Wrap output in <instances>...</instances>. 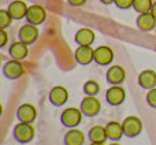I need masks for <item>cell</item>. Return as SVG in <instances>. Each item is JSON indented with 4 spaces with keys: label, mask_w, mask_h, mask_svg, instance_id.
Wrapping results in <instances>:
<instances>
[{
    "label": "cell",
    "mask_w": 156,
    "mask_h": 145,
    "mask_svg": "<svg viewBox=\"0 0 156 145\" xmlns=\"http://www.w3.org/2000/svg\"><path fill=\"white\" fill-rule=\"evenodd\" d=\"M12 19V15L8 10H0V27L2 29H7L8 26H11Z\"/></svg>",
    "instance_id": "cell-24"
},
{
    "label": "cell",
    "mask_w": 156,
    "mask_h": 145,
    "mask_svg": "<svg viewBox=\"0 0 156 145\" xmlns=\"http://www.w3.org/2000/svg\"><path fill=\"white\" fill-rule=\"evenodd\" d=\"M7 40H8L7 32H5V29H2L0 30V47H4L7 44Z\"/></svg>",
    "instance_id": "cell-27"
},
{
    "label": "cell",
    "mask_w": 156,
    "mask_h": 145,
    "mask_svg": "<svg viewBox=\"0 0 156 145\" xmlns=\"http://www.w3.org/2000/svg\"><path fill=\"white\" fill-rule=\"evenodd\" d=\"M76 60L80 65H89L94 60V49L90 48V45H80L76 51Z\"/></svg>",
    "instance_id": "cell-12"
},
{
    "label": "cell",
    "mask_w": 156,
    "mask_h": 145,
    "mask_svg": "<svg viewBox=\"0 0 156 145\" xmlns=\"http://www.w3.org/2000/svg\"><path fill=\"white\" fill-rule=\"evenodd\" d=\"M27 5L25 2L22 0H15V2H11L10 5H8V11L10 14L12 15L14 19H22V18H26V14H27Z\"/></svg>",
    "instance_id": "cell-17"
},
{
    "label": "cell",
    "mask_w": 156,
    "mask_h": 145,
    "mask_svg": "<svg viewBox=\"0 0 156 145\" xmlns=\"http://www.w3.org/2000/svg\"><path fill=\"white\" fill-rule=\"evenodd\" d=\"M110 145H121V144H116V143H114V144H110Z\"/></svg>",
    "instance_id": "cell-32"
},
{
    "label": "cell",
    "mask_w": 156,
    "mask_h": 145,
    "mask_svg": "<svg viewBox=\"0 0 156 145\" xmlns=\"http://www.w3.org/2000/svg\"><path fill=\"white\" fill-rule=\"evenodd\" d=\"M152 5H154L152 0H134V3H133V8H134L138 14L151 12Z\"/></svg>",
    "instance_id": "cell-22"
},
{
    "label": "cell",
    "mask_w": 156,
    "mask_h": 145,
    "mask_svg": "<svg viewBox=\"0 0 156 145\" xmlns=\"http://www.w3.org/2000/svg\"><path fill=\"white\" fill-rule=\"evenodd\" d=\"M80 108L83 115L92 118V116H96L97 114L100 112V110H101V103L94 96H86V97H83L82 101H81Z\"/></svg>",
    "instance_id": "cell-3"
},
{
    "label": "cell",
    "mask_w": 156,
    "mask_h": 145,
    "mask_svg": "<svg viewBox=\"0 0 156 145\" xmlns=\"http://www.w3.org/2000/svg\"><path fill=\"white\" fill-rule=\"evenodd\" d=\"M78 45H92L94 41V32L89 27H81L74 37Z\"/></svg>",
    "instance_id": "cell-15"
},
{
    "label": "cell",
    "mask_w": 156,
    "mask_h": 145,
    "mask_svg": "<svg viewBox=\"0 0 156 145\" xmlns=\"http://www.w3.org/2000/svg\"><path fill=\"white\" fill-rule=\"evenodd\" d=\"M151 14L156 18V2L154 3V5H152V8H151Z\"/></svg>",
    "instance_id": "cell-29"
},
{
    "label": "cell",
    "mask_w": 156,
    "mask_h": 145,
    "mask_svg": "<svg viewBox=\"0 0 156 145\" xmlns=\"http://www.w3.org/2000/svg\"><path fill=\"white\" fill-rule=\"evenodd\" d=\"M147 103L149 107L156 108V88L149 89V92L147 93Z\"/></svg>",
    "instance_id": "cell-25"
},
{
    "label": "cell",
    "mask_w": 156,
    "mask_h": 145,
    "mask_svg": "<svg viewBox=\"0 0 156 145\" xmlns=\"http://www.w3.org/2000/svg\"><path fill=\"white\" fill-rule=\"evenodd\" d=\"M105 78L112 85H119V83H122L125 81L126 72H125V69L122 66H111L108 69L107 74H105Z\"/></svg>",
    "instance_id": "cell-13"
},
{
    "label": "cell",
    "mask_w": 156,
    "mask_h": 145,
    "mask_svg": "<svg viewBox=\"0 0 156 145\" xmlns=\"http://www.w3.org/2000/svg\"><path fill=\"white\" fill-rule=\"evenodd\" d=\"M114 60V52L110 47L101 45L94 49V62L100 66H107Z\"/></svg>",
    "instance_id": "cell-10"
},
{
    "label": "cell",
    "mask_w": 156,
    "mask_h": 145,
    "mask_svg": "<svg viewBox=\"0 0 156 145\" xmlns=\"http://www.w3.org/2000/svg\"><path fill=\"white\" fill-rule=\"evenodd\" d=\"M138 29L143 32H151L152 29L156 26V18L152 15L151 12H145V14H140L136 21Z\"/></svg>",
    "instance_id": "cell-16"
},
{
    "label": "cell",
    "mask_w": 156,
    "mask_h": 145,
    "mask_svg": "<svg viewBox=\"0 0 156 145\" xmlns=\"http://www.w3.org/2000/svg\"><path fill=\"white\" fill-rule=\"evenodd\" d=\"M115 5L118 8H121V10H127V8L133 7V3H134V0H115Z\"/></svg>",
    "instance_id": "cell-26"
},
{
    "label": "cell",
    "mask_w": 156,
    "mask_h": 145,
    "mask_svg": "<svg viewBox=\"0 0 156 145\" xmlns=\"http://www.w3.org/2000/svg\"><path fill=\"white\" fill-rule=\"evenodd\" d=\"M88 137H89V140H90L92 143H101V144H104L105 140L108 138V136H107V132H105V127L97 125V126H93L90 130H89Z\"/></svg>",
    "instance_id": "cell-21"
},
{
    "label": "cell",
    "mask_w": 156,
    "mask_h": 145,
    "mask_svg": "<svg viewBox=\"0 0 156 145\" xmlns=\"http://www.w3.org/2000/svg\"><path fill=\"white\" fill-rule=\"evenodd\" d=\"M34 127L32 123H23V122H19L15 127H14L12 136L19 144H27L34 138Z\"/></svg>",
    "instance_id": "cell-1"
},
{
    "label": "cell",
    "mask_w": 156,
    "mask_h": 145,
    "mask_svg": "<svg viewBox=\"0 0 156 145\" xmlns=\"http://www.w3.org/2000/svg\"><path fill=\"white\" fill-rule=\"evenodd\" d=\"M69 100V90L63 86H55L49 92V101L56 107L63 105Z\"/></svg>",
    "instance_id": "cell-11"
},
{
    "label": "cell",
    "mask_w": 156,
    "mask_h": 145,
    "mask_svg": "<svg viewBox=\"0 0 156 145\" xmlns=\"http://www.w3.org/2000/svg\"><path fill=\"white\" fill-rule=\"evenodd\" d=\"M38 34H40V33H38V29H37L36 25L26 23L19 29L18 37H19V41H22V43L30 45V44H34L36 41H37Z\"/></svg>",
    "instance_id": "cell-7"
},
{
    "label": "cell",
    "mask_w": 156,
    "mask_h": 145,
    "mask_svg": "<svg viewBox=\"0 0 156 145\" xmlns=\"http://www.w3.org/2000/svg\"><path fill=\"white\" fill-rule=\"evenodd\" d=\"M100 2H101L103 4H112L115 0H100Z\"/></svg>",
    "instance_id": "cell-30"
},
{
    "label": "cell",
    "mask_w": 156,
    "mask_h": 145,
    "mask_svg": "<svg viewBox=\"0 0 156 145\" xmlns=\"http://www.w3.org/2000/svg\"><path fill=\"white\" fill-rule=\"evenodd\" d=\"M125 97H126V92L123 88L118 85L111 86L110 89L105 93V100L108 101L110 105H119L125 101Z\"/></svg>",
    "instance_id": "cell-9"
},
{
    "label": "cell",
    "mask_w": 156,
    "mask_h": 145,
    "mask_svg": "<svg viewBox=\"0 0 156 145\" xmlns=\"http://www.w3.org/2000/svg\"><path fill=\"white\" fill-rule=\"evenodd\" d=\"M26 19L27 23L32 25H41L45 22L47 19V11L43 5L40 4H33L27 8V14H26Z\"/></svg>",
    "instance_id": "cell-5"
},
{
    "label": "cell",
    "mask_w": 156,
    "mask_h": 145,
    "mask_svg": "<svg viewBox=\"0 0 156 145\" xmlns=\"http://www.w3.org/2000/svg\"><path fill=\"white\" fill-rule=\"evenodd\" d=\"M138 85L143 89H152L156 86V72L154 70H144L138 75Z\"/></svg>",
    "instance_id": "cell-18"
},
{
    "label": "cell",
    "mask_w": 156,
    "mask_h": 145,
    "mask_svg": "<svg viewBox=\"0 0 156 145\" xmlns=\"http://www.w3.org/2000/svg\"><path fill=\"white\" fill-rule=\"evenodd\" d=\"M100 92V85L97 81L94 80H89L83 83V93L86 96H96Z\"/></svg>",
    "instance_id": "cell-23"
},
{
    "label": "cell",
    "mask_w": 156,
    "mask_h": 145,
    "mask_svg": "<svg viewBox=\"0 0 156 145\" xmlns=\"http://www.w3.org/2000/svg\"><path fill=\"white\" fill-rule=\"evenodd\" d=\"M69 4L74 5V7H80V5H83L86 3V0H67Z\"/></svg>",
    "instance_id": "cell-28"
},
{
    "label": "cell",
    "mask_w": 156,
    "mask_h": 145,
    "mask_svg": "<svg viewBox=\"0 0 156 145\" xmlns=\"http://www.w3.org/2000/svg\"><path fill=\"white\" fill-rule=\"evenodd\" d=\"M82 111L81 108L78 110L76 107H70V108H66L65 111L62 112L60 115V122L65 127H70V129H74L77 125H80L81 119H82Z\"/></svg>",
    "instance_id": "cell-2"
},
{
    "label": "cell",
    "mask_w": 156,
    "mask_h": 145,
    "mask_svg": "<svg viewBox=\"0 0 156 145\" xmlns=\"http://www.w3.org/2000/svg\"><path fill=\"white\" fill-rule=\"evenodd\" d=\"M16 118L19 122H23V123H33L37 118V110L34 105L29 104V103L22 104L16 110Z\"/></svg>",
    "instance_id": "cell-8"
},
{
    "label": "cell",
    "mask_w": 156,
    "mask_h": 145,
    "mask_svg": "<svg viewBox=\"0 0 156 145\" xmlns=\"http://www.w3.org/2000/svg\"><path fill=\"white\" fill-rule=\"evenodd\" d=\"M123 132H125V136L130 138H134L137 136H140V133L143 132V122H141L140 118L137 116H127L123 122Z\"/></svg>",
    "instance_id": "cell-4"
},
{
    "label": "cell",
    "mask_w": 156,
    "mask_h": 145,
    "mask_svg": "<svg viewBox=\"0 0 156 145\" xmlns=\"http://www.w3.org/2000/svg\"><path fill=\"white\" fill-rule=\"evenodd\" d=\"M8 52H10V56L12 58V59L21 60V62H22V60L27 56L29 49H27V44L22 43V41H15V43L11 44Z\"/></svg>",
    "instance_id": "cell-14"
},
{
    "label": "cell",
    "mask_w": 156,
    "mask_h": 145,
    "mask_svg": "<svg viewBox=\"0 0 156 145\" xmlns=\"http://www.w3.org/2000/svg\"><path fill=\"white\" fill-rule=\"evenodd\" d=\"M90 145H104V144H101V143H92Z\"/></svg>",
    "instance_id": "cell-31"
},
{
    "label": "cell",
    "mask_w": 156,
    "mask_h": 145,
    "mask_svg": "<svg viewBox=\"0 0 156 145\" xmlns=\"http://www.w3.org/2000/svg\"><path fill=\"white\" fill-rule=\"evenodd\" d=\"M3 74L8 78V80H18L25 74V67L22 66L21 60L11 59L3 67Z\"/></svg>",
    "instance_id": "cell-6"
},
{
    "label": "cell",
    "mask_w": 156,
    "mask_h": 145,
    "mask_svg": "<svg viewBox=\"0 0 156 145\" xmlns=\"http://www.w3.org/2000/svg\"><path fill=\"white\" fill-rule=\"evenodd\" d=\"M105 132H107L108 138H110V140H114V141L121 140V138L125 136L123 125L119 123V122H116V121L108 122L107 126H105Z\"/></svg>",
    "instance_id": "cell-19"
},
{
    "label": "cell",
    "mask_w": 156,
    "mask_h": 145,
    "mask_svg": "<svg viewBox=\"0 0 156 145\" xmlns=\"http://www.w3.org/2000/svg\"><path fill=\"white\" fill-rule=\"evenodd\" d=\"M85 143V136L81 130L71 129L65 136V145H83Z\"/></svg>",
    "instance_id": "cell-20"
}]
</instances>
